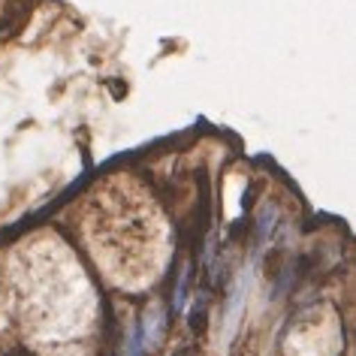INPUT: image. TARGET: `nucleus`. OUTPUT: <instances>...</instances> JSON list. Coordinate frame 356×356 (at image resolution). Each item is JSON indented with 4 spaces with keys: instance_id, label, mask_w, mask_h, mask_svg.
Returning <instances> with one entry per match:
<instances>
[{
    "instance_id": "nucleus-1",
    "label": "nucleus",
    "mask_w": 356,
    "mask_h": 356,
    "mask_svg": "<svg viewBox=\"0 0 356 356\" xmlns=\"http://www.w3.org/2000/svg\"><path fill=\"white\" fill-rule=\"evenodd\" d=\"M275 218H278V211H275V206H266V209L260 211V218H257V236H260V242H266V238H269Z\"/></svg>"
},
{
    "instance_id": "nucleus-2",
    "label": "nucleus",
    "mask_w": 356,
    "mask_h": 356,
    "mask_svg": "<svg viewBox=\"0 0 356 356\" xmlns=\"http://www.w3.org/2000/svg\"><path fill=\"white\" fill-rule=\"evenodd\" d=\"M202 320H206V308H202V299L193 305V311L188 314V326H191V332H200L202 329Z\"/></svg>"
},
{
    "instance_id": "nucleus-3",
    "label": "nucleus",
    "mask_w": 356,
    "mask_h": 356,
    "mask_svg": "<svg viewBox=\"0 0 356 356\" xmlns=\"http://www.w3.org/2000/svg\"><path fill=\"white\" fill-rule=\"evenodd\" d=\"M172 356H193V350H191V347H178Z\"/></svg>"
}]
</instances>
